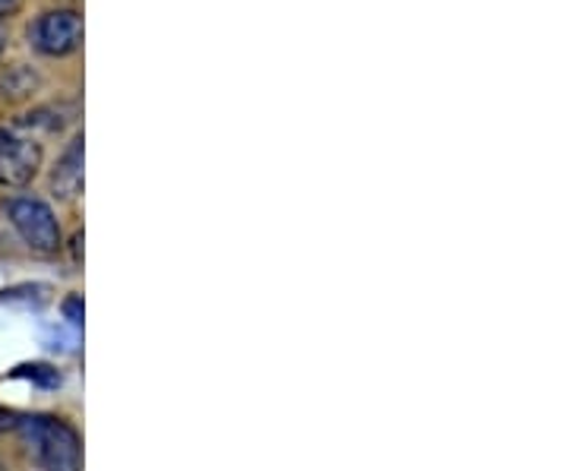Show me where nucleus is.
<instances>
[{"mask_svg":"<svg viewBox=\"0 0 569 471\" xmlns=\"http://www.w3.org/2000/svg\"><path fill=\"white\" fill-rule=\"evenodd\" d=\"M3 44H7V36H3V29H0V54H3Z\"/></svg>","mask_w":569,"mask_h":471,"instance_id":"nucleus-10","label":"nucleus"},{"mask_svg":"<svg viewBox=\"0 0 569 471\" xmlns=\"http://www.w3.org/2000/svg\"><path fill=\"white\" fill-rule=\"evenodd\" d=\"M41 168V146L36 140L13 137L10 130H0V184L26 187Z\"/></svg>","mask_w":569,"mask_h":471,"instance_id":"nucleus-4","label":"nucleus"},{"mask_svg":"<svg viewBox=\"0 0 569 471\" xmlns=\"http://www.w3.org/2000/svg\"><path fill=\"white\" fill-rule=\"evenodd\" d=\"M20 377H29V380H36L41 387H61V373L58 370H51L48 364H26V368L17 370Z\"/></svg>","mask_w":569,"mask_h":471,"instance_id":"nucleus-6","label":"nucleus"},{"mask_svg":"<svg viewBox=\"0 0 569 471\" xmlns=\"http://www.w3.org/2000/svg\"><path fill=\"white\" fill-rule=\"evenodd\" d=\"M13 7H17V0H0V17H3V13H10Z\"/></svg>","mask_w":569,"mask_h":471,"instance_id":"nucleus-9","label":"nucleus"},{"mask_svg":"<svg viewBox=\"0 0 569 471\" xmlns=\"http://www.w3.org/2000/svg\"><path fill=\"white\" fill-rule=\"evenodd\" d=\"M7 216L20 238L39 253H54L61 247V226L51 212V206L41 203L36 197H13L7 203Z\"/></svg>","mask_w":569,"mask_h":471,"instance_id":"nucleus-2","label":"nucleus"},{"mask_svg":"<svg viewBox=\"0 0 569 471\" xmlns=\"http://www.w3.org/2000/svg\"><path fill=\"white\" fill-rule=\"evenodd\" d=\"M63 317H67V323L73 329L82 327V298L80 294H70L67 301H63Z\"/></svg>","mask_w":569,"mask_h":471,"instance_id":"nucleus-7","label":"nucleus"},{"mask_svg":"<svg viewBox=\"0 0 569 471\" xmlns=\"http://www.w3.org/2000/svg\"><path fill=\"white\" fill-rule=\"evenodd\" d=\"M0 471H7V469H3V462H0Z\"/></svg>","mask_w":569,"mask_h":471,"instance_id":"nucleus-11","label":"nucleus"},{"mask_svg":"<svg viewBox=\"0 0 569 471\" xmlns=\"http://www.w3.org/2000/svg\"><path fill=\"white\" fill-rule=\"evenodd\" d=\"M51 187L61 200H73L80 197L82 190V137H77L73 143L67 146L54 171H51Z\"/></svg>","mask_w":569,"mask_h":471,"instance_id":"nucleus-5","label":"nucleus"},{"mask_svg":"<svg viewBox=\"0 0 569 471\" xmlns=\"http://www.w3.org/2000/svg\"><path fill=\"white\" fill-rule=\"evenodd\" d=\"M22 440L36 452L44 471H80L82 450L77 431L51 414H26L17 421Z\"/></svg>","mask_w":569,"mask_h":471,"instance_id":"nucleus-1","label":"nucleus"},{"mask_svg":"<svg viewBox=\"0 0 569 471\" xmlns=\"http://www.w3.org/2000/svg\"><path fill=\"white\" fill-rule=\"evenodd\" d=\"M13 424H17V421H13V414H10L7 409H0V433L7 431V428H13Z\"/></svg>","mask_w":569,"mask_h":471,"instance_id":"nucleus-8","label":"nucleus"},{"mask_svg":"<svg viewBox=\"0 0 569 471\" xmlns=\"http://www.w3.org/2000/svg\"><path fill=\"white\" fill-rule=\"evenodd\" d=\"M32 48L44 54V58H63L73 54L82 44V20L73 10H51L41 13L39 20L29 29Z\"/></svg>","mask_w":569,"mask_h":471,"instance_id":"nucleus-3","label":"nucleus"}]
</instances>
